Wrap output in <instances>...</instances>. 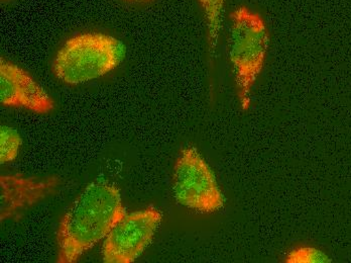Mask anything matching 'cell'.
Returning <instances> with one entry per match:
<instances>
[{"label":"cell","mask_w":351,"mask_h":263,"mask_svg":"<svg viewBox=\"0 0 351 263\" xmlns=\"http://www.w3.org/2000/svg\"><path fill=\"white\" fill-rule=\"evenodd\" d=\"M126 216L121 192L114 185L96 181L72 203L57 233L59 263L76 262Z\"/></svg>","instance_id":"1"},{"label":"cell","mask_w":351,"mask_h":263,"mask_svg":"<svg viewBox=\"0 0 351 263\" xmlns=\"http://www.w3.org/2000/svg\"><path fill=\"white\" fill-rule=\"evenodd\" d=\"M229 19L228 56L239 104L247 112L254 85L265 67L269 32L263 16L245 5L235 8Z\"/></svg>","instance_id":"2"},{"label":"cell","mask_w":351,"mask_h":263,"mask_svg":"<svg viewBox=\"0 0 351 263\" xmlns=\"http://www.w3.org/2000/svg\"><path fill=\"white\" fill-rule=\"evenodd\" d=\"M125 45L101 33H85L66 41L56 55L53 71L59 80L81 84L106 76L123 61Z\"/></svg>","instance_id":"3"},{"label":"cell","mask_w":351,"mask_h":263,"mask_svg":"<svg viewBox=\"0 0 351 263\" xmlns=\"http://www.w3.org/2000/svg\"><path fill=\"white\" fill-rule=\"evenodd\" d=\"M173 192L180 205L199 213H214L226 204L213 171L195 147L180 152L173 175Z\"/></svg>","instance_id":"4"},{"label":"cell","mask_w":351,"mask_h":263,"mask_svg":"<svg viewBox=\"0 0 351 263\" xmlns=\"http://www.w3.org/2000/svg\"><path fill=\"white\" fill-rule=\"evenodd\" d=\"M160 209L151 206L143 211L126 214L109 233L102 248L106 263L136 262L151 244L162 222Z\"/></svg>","instance_id":"5"},{"label":"cell","mask_w":351,"mask_h":263,"mask_svg":"<svg viewBox=\"0 0 351 263\" xmlns=\"http://www.w3.org/2000/svg\"><path fill=\"white\" fill-rule=\"evenodd\" d=\"M0 102L2 106L25 108L36 113L53 110L48 93L23 68L0 59Z\"/></svg>","instance_id":"6"},{"label":"cell","mask_w":351,"mask_h":263,"mask_svg":"<svg viewBox=\"0 0 351 263\" xmlns=\"http://www.w3.org/2000/svg\"><path fill=\"white\" fill-rule=\"evenodd\" d=\"M1 183V221L19 217L43 198L52 194L59 185L55 177L40 179L36 177H23L21 175H2Z\"/></svg>","instance_id":"7"},{"label":"cell","mask_w":351,"mask_h":263,"mask_svg":"<svg viewBox=\"0 0 351 263\" xmlns=\"http://www.w3.org/2000/svg\"><path fill=\"white\" fill-rule=\"evenodd\" d=\"M198 3L202 10L206 23L209 51L210 54L213 55L217 48L220 31L223 23L226 0H198Z\"/></svg>","instance_id":"8"},{"label":"cell","mask_w":351,"mask_h":263,"mask_svg":"<svg viewBox=\"0 0 351 263\" xmlns=\"http://www.w3.org/2000/svg\"><path fill=\"white\" fill-rule=\"evenodd\" d=\"M23 144L19 132L8 126H2L0 130V162L1 164L14 161Z\"/></svg>","instance_id":"9"},{"label":"cell","mask_w":351,"mask_h":263,"mask_svg":"<svg viewBox=\"0 0 351 263\" xmlns=\"http://www.w3.org/2000/svg\"><path fill=\"white\" fill-rule=\"evenodd\" d=\"M286 263H328L332 262L322 250L311 246H298L285 256Z\"/></svg>","instance_id":"10"},{"label":"cell","mask_w":351,"mask_h":263,"mask_svg":"<svg viewBox=\"0 0 351 263\" xmlns=\"http://www.w3.org/2000/svg\"><path fill=\"white\" fill-rule=\"evenodd\" d=\"M130 1L145 2V1H149V0H130Z\"/></svg>","instance_id":"11"}]
</instances>
